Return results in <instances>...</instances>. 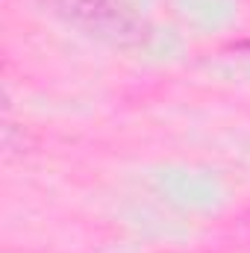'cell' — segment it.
I'll list each match as a JSON object with an SVG mask.
<instances>
[{"label": "cell", "mask_w": 250, "mask_h": 253, "mask_svg": "<svg viewBox=\"0 0 250 253\" xmlns=\"http://www.w3.org/2000/svg\"><path fill=\"white\" fill-rule=\"evenodd\" d=\"M59 18L83 27L85 33L115 42V44H141L147 39L144 21L129 12L124 0H42Z\"/></svg>", "instance_id": "obj_1"}]
</instances>
